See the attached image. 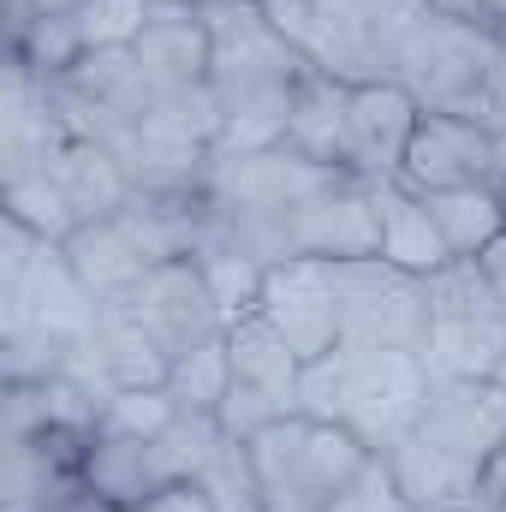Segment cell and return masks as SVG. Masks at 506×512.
Instances as JSON below:
<instances>
[{
    "label": "cell",
    "instance_id": "cell-1",
    "mask_svg": "<svg viewBox=\"0 0 506 512\" xmlns=\"http://www.w3.org/2000/svg\"><path fill=\"white\" fill-rule=\"evenodd\" d=\"M429 364L417 352H381L340 340L334 352H322L316 364H304V393L298 405L310 417L346 423L370 453H387L393 441H405L429 405Z\"/></svg>",
    "mask_w": 506,
    "mask_h": 512
},
{
    "label": "cell",
    "instance_id": "cell-2",
    "mask_svg": "<svg viewBox=\"0 0 506 512\" xmlns=\"http://www.w3.org/2000/svg\"><path fill=\"white\" fill-rule=\"evenodd\" d=\"M393 78L423 102V114H465L506 131V36L465 12H423L399 54Z\"/></svg>",
    "mask_w": 506,
    "mask_h": 512
},
{
    "label": "cell",
    "instance_id": "cell-3",
    "mask_svg": "<svg viewBox=\"0 0 506 512\" xmlns=\"http://www.w3.org/2000/svg\"><path fill=\"white\" fill-rule=\"evenodd\" d=\"M251 459L262 477L268 512H322L376 453L328 417L292 411L280 423H268L262 435H251Z\"/></svg>",
    "mask_w": 506,
    "mask_h": 512
},
{
    "label": "cell",
    "instance_id": "cell-4",
    "mask_svg": "<svg viewBox=\"0 0 506 512\" xmlns=\"http://www.w3.org/2000/svg\"><path fill=\"white\" fill-rule=\"evenodd\" d=\"M429 376L495 382L506 364V298L483 262H447L429 274Z\"/></svg>",
    "mask_w": 506,
    "mask_h": 512
},
{
    "label": "cell",
    "instance_id": "cell-5",
    "mask_svg": "<svg viewBox=\"0 0 506 512\" xmlns=\"http://www.w3.org/2000/svg\"><path fill=\"white\" fill-rule=\"evenodd\" d=\"M227 346H233V393L221 405V429L233 441H251L268 423L304 411L298 393H304V358L286 346V334L262 316H245L239 328H227Z\"/></svg>",
    "mask_w": 506,
    "mask_h": 512
},
{
    "label": "cell",
    "instance_id": "cell-6",
    "mask_svg": "<svg viewBox=\"0 0 506 512\" xmlns=\"http://www.w3.org/2000/svg\"><path fill=\"white\" fill-rule=\"evenodd\" d=\"M340 280V340L381 346V352H417L429 346V280L387 268L381 256L364 262H334Z\"/></svg>",
    "mask_w": 506,
    "mask_h": 512
},
{
    "label": "cell",
    "instance_id": "cell-7",
    "mask_svg": "<svg viewBox=\"0 0 506 512\" xmlns=\"http://www.w3.org/2000/svg\"><path fill=\"white\" fill-rule=\"evenodd\" d=\"M399 185L435 191H506V131L465 114H423L405 149Z\"/></svg>",
    "mask_w": 506,
    "mask_h": 512
},
{
    "label": "cell",
    "instance_id": "cell-8",
    "mask_svg": "<svg viewBox=\"0 0 506 512\" xmlns=\"http://www.w3.org/2000/svg\"><path fill=\"white\" fill-rule=\"evenodd\" d=\"M256 316L274 322L304 364L334 352L340 334H346L334 262H322V256H280V262H268V286H262V310Z\"/></svg>",
    "mask_w": 506,
    "mask_h": 512
},
{
    "label": "cell",
    "instance_id": "cell-9",
    "mask_svg": "<svg viewBox=\"0 0 506 512\" xmlns=\"http://www.w3.org/2000/svg\"><path fill=\"white\" fill-rule=\"evenodd\" d=\"M114 310L131 316L167 358L203 346L209 334H227L221 316H215V298H209V280H203L197 256H185V262H155Z\"/></svg>",
    "mask_w": 506,
    "mask_h": 512
},
{
    "label": "cell",
    "instance_id": "cell-10",
    "mask_svg": "<svg viewBox=\"0 0 506 512\" xmlns=\"http://www.w3.org/2000/svg\"><path fill=\"white\" fill-rule=\"evenodd\" d=\"M423 102L399 78H364L346 90V173L387 185L405 167V149L417 137Z\"/></svg>",
    "mask_w": 506,
    "mask_h": 512
},
{
    "label": "cell",
    "instance_id": "cell-11",
    "mask_svg": "<svg viewBox=\"0 0 506 512\" xmlns=\"http://www.w3.org/2000/svg\"><path fill=\"white\" fill-rule=\"evenodd\" d=\"M381 251L376 185L340 173L328 191H316L286 221V256H322V262H364Z\"/></svg>",
    "mask_w": 506,
    "mask_h": 512
},
{
    "label": "cell",
    "instance_id": "cell-12",
    "mask_svg": "<svg viewBox=\"0 0 506 512\" xmlns=\"http://www.w3.org/2000/svg\"><path fill=\"white\" fill-rule=\"evenodd\" d=\"M131 60L143 72V84L155 90V102L209 90V24H203V6L155 0L149 24L131 42Z\"/></svg>",
    "mask_w": 506,
    "mask_h": 512
},
{
    "label": "cell",
    "instance_id": "cell-13",
    "mask_svg": "<svg viewBox=\"0 0 506 512\" xmlns=\"http://www.w3.org/2000/svg\"><path fill=\"white\" fill-rule=\"evenodd\" d=\"M423 435H435L441 447H453L471 465H489V453L506 441V382H453L435 376L429 382V405L417 417Z\"/></svg>",
    "mask_w": 506,
    "mask_h": 512
},
{
    "label": "cell",
    "instance_id": "cell-14",
    "mask_svg": "<svg viewBox=\"0 0 506 512\" xmlns=\"http://www.w3.org/2000/svg\"><path fill=\"white\" fill-rule=\"evenodd\" d=\"M48 173L60 179V191H66V203H72L78 227H84V221H114L131 197H137V179H131L126 161H120L102 137L72 131V126H66V137L54 143Z\"/></svg>",
    "mask_w": 506,
    "mask_h": 512
},
{
    "label": "cell",
    "instance_id": "cell-15",
    "mask_svg": "<svg viewBox=\"0 0 506 512\" xmlns=\"http://www.w3.org/2000/svg\"><path fill=\"white\" fill-rule=\"evenodd\" d=\"M381 459H387V471H393V483H399V495H405V507H411V512L477 507V477H483V465L459 459V453H453V447H441L435 435L411 429V435H405V441H393Z\"/></svg>",
    "mask_w": 506,
    "mask_h": 512
},
{
    "label": "cell",
    "instance_id": "cell-16",
    "mask_svg": "<svg viewBox=\"0 0 506 512\" xmlns=\"http://www.w3.org/2000/svg\"><path fill=\"white\" fill-rule=\"evenodd\" d=\"M376 227H381L376 256L387 268H399V274L429 280V274H441V268L453 262L447 239H441V221H435V209H429V197L411 191V185H399V179L376 185Z\"/></svg>",
    "mask_w": 506,
    "mask_h": 512
},
{
    "label": "cell",
    "instance_id": "cell-17",
    "mask_svg": "<svg viewBox=\"0 0 506 512\" xmlns=\"http://www.w3.org/2000/svg\"><path fill=\"white\" fill-rule=\"evenodd\" d=\"M155 489H167L155 441L90 429V441H84V495H96L108 512H137Z\"/></svg>",
    "mask_w": 506,
    "mask_h": 512
},
{
    "label": "cell",
    "instance_id": "cell-18",
    "mask_svg": "<svg viewBox=\"0 0 506 512\" xmlns=\"http://www.w3.org/2000/svg\"><path fill=\"white\" fill-rule=\"evenodd\" d=\"M60 256H66V268L78 274V286H84L102 310H114L131 286L155 268L149 251L126 233V221H120V215H114V221H84V227L60 245Z\"/></svg>",
    "mask_w": 506,
    "mask_h": 512
},
{
    "label": "cell",
    "instance_id": "cell-19",
    "mask_svg": "<svg viewBox=\"0 0 506 512\" xmlns=\"http://www.w3.org/2000/svg\"><path fill=\"white\" fill-rule=\"evenodd\" d=\"M346 90H352L346 78L310 66L298 96H292V114H286V149L346 173Z\"/></svg>",
    "mask_w": 506,
    "mask_h": 512
},
{
    "label": "cell",
    "instance_id": "cell-20",
    "mask_svg": "<svg viewBox=\"0 0 506 512\" xmlns=\"http://www.w3.org/2000/svg\"><path fill=\"white\" fill-rule=\"evenodd\" d=\"M429 209L453 262H483L506 239V191H435Z\"/></svg>",
    "mask_w": 506,
    "mask_h": 512
},
{
    "label": "cell",
    "instance_id": "cell-21",
    "mask_svg": "<svg viewBox=\"0 0 506 512\" xmlns=\"http://www.w3.org/2000/svg\"><path fill=\"white\" fill-rule=\"evenodd\" d=\"M167 393L179 411H203V417H221L227 393H233V346L227 334H209L203 346L179 352L173 370H167Z\"/></svg>",
    "mask_w": 506,
    "mask_h": 512
},
{
    "label": "cell",
    "instance_id": "cell-22",
    "mask_svg": "<svg viewBox=\"0 0 506 512\" xmlns=\"http://www.w3.org/2000/svg\"><path fill=\"white\" fill-rule=\"evenodd\" d=\"M6 221L30 227V233L48 239V245H66V239L78 233V215H72V203H66V191H60V179H54L48 167L6 173Z\"/></svg>",
    "mask_w": 506,
    "mask_h": 512
},
{
    "label": "cell",
    "instance_id": "cell-23",
    "mask_svg": "<svg viewBox=\"0 0 506 512\" xmlns=\"http://www.w3.org/2000/svg\"><path fill=\"white\" fill-rule=\"evenodd\" d=\"M203 280H209V298H215V316L221 328H239L245 316L262 310V286H268V262H256L245 251H203L197 256Z\"/></svg>",
    "mask_w": 506,
    "mask_h": 512
},
{
    "label": "cell",
    "instance_id": "cell-24",
    "mask_svg": "<svg viewBox=\"0 0 506 512\" xmlns=\"http://www.w3.org/2000/svg\"><path fill=\"white\" fill-rule=\"evenodd\" d=\"M197 483L209 489V507L215 512H268V495H262V477H256L251 441H221L215 459L197 471Z\"/></svg>",
    "mask_w": 506,
    "mask_h": 512
},
{
    "label": "cell",
    "instance_id": "cell-25",
    "mask_svg": "<svg viewBox=\"0 0 506 512\" xmlns=\"http://www.w3.org/2000/svg\"><path fill=\"white\" fill-rule=\"evenodd\" d=\"M149 6H155V0H78V6H72L78 48H84V54H96V48H131L137 30L149 24Z\"/></svg>",
    "mask_w": 506,
    "mask_h": 512
},
{
    "label": "cell",
    "instance_id": "cell-26",
    "mask_svg": "<svg viewBox=\"0 0 506 512\" xmlns=\"http://www.w3.org/2000/svg\"><path fill=\"white\" fill-rule=\"evenodd\" d=\"M173 417H179V405H173V393H167V387H114V393L102 399V423H96V429L155 441Z\"/></svg>",
    "mask_w": 506,
    "mask_h": 512
},
{
    "label": "cell",
    "instance_id": "cell-27",
    "mask_svg": "<svg viewBox=\"0 0 506 512\" xmlns=\"http://www.w3.org/2000/svg\"><path fill=\"white\" fill-rule=\"evenodd\" d=\"M322 512H411V507H405V495H399L387 459L376 453V459H370V465H364V471H358V477H352V483H346Z\"/></svg>",
    "mask_w": 506,
    "mask_h": 512
},
{
    "label": "cell",
    "instance_id": "cell-28",
    "mask_svg": "<svg viewBox=\"0 0 506 512\" xmlns=\"http://www.w3.org/2000/svg\"><path fill=\"white\" fill-rule=\"evenodd\" d=\"M137 512H215V507H209V489H203L197 477H185V483L155 489V495H149Z\"/></svg>",
    "mask_w": 506,
    "mask_h": 512
},
{
    "label": "cell",
    "instance_id": "cell-29",
    "mask_svg": "<svg viewBox=\"0 0 506 512\" xmlns=\"http://www.w3.org/2000/svg\"><path fill=\"white\" fill-rule=\"evenodd\" d=\"M477 507L506 512V441L489 453V465H483V477H477Z\"/></svg>",
    "mask_w": 506,
    "mask_h": 512
},
{
    "label": "cell",
    "instance_id": "cell-30",
    "mask_svg": "<svg viewBox=\"0 0 506 512\" xmlns=\"http://www.w3.org/2000/svg\"><path fill=\"white\" fill-rule=\"evenodd\" d=\"M256 6H262V12L292 36V42H298V30H304V18H310V0H256Z\"/></svg>",
    "mask_w": 506,
    "mask_h": 512
},
{
    "label": "cell",
    "instance_id": "cell-31",
    "mask_svg": "<svg viewBox=\"0 0 506 512\" xmlns=\"http://www.w3.org/2000/svg\"><path fill=\"white\" fill-rule=\"evenodd\" d=\"M471 18H477V24H489V30H501V36H506V0H471Z\"/></svg>",
    "mask_w": 506,
    "mask_h": 512
},
{
    "label": "cell",
    "instance_id": "cell-32",
    "mask_svg": "<svg viewBox=\"0 0 506 512\" xmlns=\"http://www.w3.org/2000/svg\"><path fill=\"white\" fill-rule=\"evenodd\" d=\"M179 6H215V0H179Z\"/></svg>",
    "mask_w": 506,
    "mask_h": 512
},
{
    "label": "cell",
    "instance_id": "cell-33",
    "mask_svg": "<svg viewBox=\"0 0 506 512\" xmlns=\"http://www.w3.org/2000/svg\"><path fill=\"white\" fill-rule=\"evenodd\" d=\"M501 382H506V364H501Z\"/></svg>",
    "mask_w": 506,
    "mask_h": 512
}]
</instances>
